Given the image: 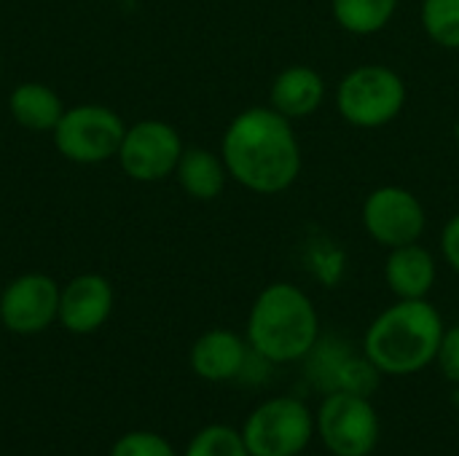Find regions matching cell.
I'll return each instance as SVG.
<instances>
[{
  "mask_svg": "<svg viewBox=\"0 0 459 456\" xmlns=\"http://www.w3.org/2000/svg\"><path fill=\"white\" fill-rule=\"evenodd\" d=\"M221 156L229 177L258 196L285 194L304 167L293 121L272 105H253L237 113L221 137Z\"/></svg>",
  "mask_w": 459,
  "mask_h": 456,
  "instance_id": "6da1fadb",
  "label": "cell"
},
{
  "mask_svg": "<svg viewBox=\"0 0 459 456\" xmlns=\"http://www.w3.org/2000/svg\"><path fill=\"white\" fill-rule=\"evenodd\" d=\"M444 331V317L428 298H395L366 328L360 352L382 376H414L436 363Z\"/></svg>",
  "mask_w": 459,
  "mask_h": 456,
  "instance_id": "7a4b0ae2",
  "label": "cell"
},
{
  "mask_svg": "<svg viewBox=\"0 0 459 456\" xmlns=\"http://www.w3.org/2000/svg\"><path fill=\"white\" fill-rule=\"evenodd\" d=\"M320 336V314L304 288L293 282H272L255 296L245 339L253 355L269 366L304 363Z\"/></svg>",
  "mask_w": 459,
  "mask_h": 456,
  "instance_id": "3957f363",
  "label": "cell"
},
{
  "mask_svg": "<svg viewBox=\"0 0 459 456\" xmlns=\"http://www.w3.org/2000/svg\"><path fill=\"white\" fill-rule=\"evenodd\" d=\"M409 99L403 75L382 62H366L344 73L336 83V113L355 129H382L393 124Z\"/></svg>",
  "mask_w": 459,
  "mask_h": 456,
  "instance_id": "277c9868",
  "label": "cell"
},
{
  "mask_svg": "<svg viewBox=\"0 0 459 456\" xmlns=\"http://www.w3.org/2000/svg\"><path fill=\"white\" fill-rule=\"evenodd\" d=\"M250 456H299L315 438V411L290 395H277L255 406L239 427Z\"/></svg>",
  "mask_w": 459,
  "mask_h": 456,
  "instance_id": "5b68a950",
  "label": "cell"
},
{
  "mask_svg": "<svg viewBox=\"0 0 459 456\" xmlns=\"http://www.w3.org/2000/svg\"><path fill=\"white\" fill-rule=\"evenodd\" d=\"M382 422L371 398L352 392L323 395L315 411V438L331 456H371L379 446Z\"/></svg>",
  "mask_w": 459,
  "mask_h": 456,
  "instance_id": "8992f818",
  "label": "cell"
},
{
  "mask_svg": "<svg viewBox=\"0 0 459 456\" xmlns=\"http://www.w3.org/2000/svg\"><path fill=\"white\" fill-rule=\"evenodd\" d=\"M124 132L126 124L113 108L86 102L65 108L51 132V140L59 156L73 164H102L116 159Z\"/></svg>",
  "mask_w": 459,
  "mask_h": 456,
  "instance_id": "52a82bcc",
  "label": "cell"
},
{
  "mask_svg": "<svg viewBox=\"0 0 459 456\" xmlns=\"http://www.w3.org/2000/svg\"><path fill=\"white\" fill-rule=\"evenodd\" d=\"M360 223L371 242L395 250L425 237L428 210L414 191L403 185H379L363 199Z\"/></svg>",
  "mask_w": 459,
  "mask_h": 456,
  "instance_id": "ba28073f",
  "label": "cell"
},
{
  "mask_svg": "<svg viewBox=\"0 0 459 456\" xmlns=\"http://www.w3.org/2000/svg\"><path fill=\"white\" fill-rule=\"evenodd\" d=\"M186 145L180 132L159 118H143L126 126L116 153L126 177L137 183H161L175 175Z\"/></svg>",
  "mask_w": 459,
  "mask_h": 456,
  "instance_id": "9c48e42d",
  "label": "cell"
},
{
  "mask_svg": "<svg viewBox=\"0 0 459 456\" xmlns=\"http://www.w3.org/2000/svg\"><path fill=\"white\" fill-rule=\"evenodd\" d=\"M59 293L54 277L30 271L11 280L0 293V323L16 336H35L59 317Z\"/></svg>",
  "mask_w": 459,
  "mask_h": 456,
  "instance_id": "30bf717a",
  "label": "cell"
},
{
  "mask_svg": "<svg viewBox=\"0 0 459 456\" xmlns=\"http://www.w3.org/2000/svg\"><path fill=\"white\" fill-rule=\"evenodd\" d=\"M113 312V288L102 274H78L59 293V323L75 336L100 331Z\"/></svg>",
  "mask_w": 459,
  "mask_h": 456,
  "instance_id": "8fae6325",
  "label": "cell"
},
{
  "mask_svg": "<svg viewBox=\"0 0 459 456\" xmlns=\"http://www.w3.org/2000/svg\"><path fill=\"white\" fill-rule=\"evenodd\" d=\"M253 360V349L245 336L229 328H212L202 333L188 355L191 371L212 384L239 379Z\"/></svg>",
  "mask_w": 459,
  "mask_h": 456,
  "instance_id": "7c38bea8",
  "label": "cell"
},
{
  "mask_svg": "<svg viewBox=\"0 0 459 456\" xmlns=\"http://www.w3.org/2000/svg\"><path fill=\"white\" fill-rule=\"evenodd\" d=\"M436 282H438V261L422 242L387 250L385 285L398 301L428 298Z\"/></svg>",
  "mask_w": 459,
  "mask_h": 456,
  "instance_id": "4fadbf2b",
  "label": "cell"
},
{
  "mask_svg": "<svg viewBox=\"0 0 459 456\" xmlns=\"http://www.w3.org/2000/svg\"><path fill=\"white\" fill-rule=\"evenodd\" d=\"M325 97H328L325 78L309 65L282 67L269 86V105L290 121L315 116L323 108Z\"/></svg>",
  "mask_w": 459,
  "mask_h": 456,
  "instance_id": "5bb4252c",
  "label": "cell"
},
{
  "mask_svg": "<svg viewBox=\"0 0 459 456\" xmlns=\"http://www.w3.org/2000/svg\"><path fill=\"white\" fill-rule=\"evenodd\" d=\"M175 180L186 196H191L196 202H212L223 194V188L231 177H229V169H226L221 153L202 148V145H191L183 151V156L178 161Z\"/></svg>",
  "mask_w": 459,
  "mask_h": 456,
  "instance_id": "9a60e30c",
  "label": "cell"
},
{
  "mask_svg": "<svg viewBox=\"0 0 459 456\" xmlns=\"http://www.w3.org/2000/svg\"><path fill=\"white\" fill-rule=\"evenodd\" d=\"M8 113L27 132H48L51 134L56 121L65 113V105H62V97L51 86H46L40 81H24L11 89Z\"/></svg>",
  "mask_w": 459,
  "mask_h": 456,
  "instance_id": "2e32d148",
  "label": "cell"
},
{
  "mask_svg": "<svg viewBox=\"0 0 459 456\" xmlns=\"http://www.w3.org/2000/svg\"><path fill=\"white\" fill-rule=\"evenodd\" d=\"M398 5L401 0H331V13L344 32L368 38L390 27Z\"/></svg>",
  "mask_w": 459,
  "mask_h": 456,
  "instance_id": "e0dca14e",
  "label": "cell"
},
{
  "mask_svg": "<svg viewBox=\"0 0 459 456\" xmlns=\"http://www.w3.org/2000/svg\"><path fill=\"white\" fill-rule=\"evenodd\" d=\"M420 22L436 46L459 51V0H422Z\"/></svg>",
  "mask_w": 459,
  "mask_h": 456,
  "instance_id": "ac0fdd59",
  "label": "cell"
},
{
  "mask_svg": "<svg viewBox=\"0 0 459 456\" xmlns=\"http://www.w3.org/2000/svg\"><path fill=\"white\" fill-rule=\"evenodd\" d=\"M183 456H250L239 430L229 425H207L199 430Z\"/></svg>",
  "mask_w": 459,
  "mask_h": 456,
  "instance_id": "d6986e66",
  "label": "cell"
},
{
  "mask_svg": "<svg viewBox=\"0 0 459 456\" xmlns=\"http://www.w3.org/2000/svg\"><path fill=\"white\" fill-rule=\"evenodd\" d=\"M379 371L371 366V360L360 352H350L344 357V363L339 366V374H336V382H333V390L331 392H352V395H363V398H371L379 387Z\"/></svg>",
  "mask_w": 459,
  "mask_h": 456,
  "instance_id": "ffe728a7",
  "label": "cell"
},
{
  "mask_svg": "<svg viewBox=\"0 0 459 456\" xmlns=\"http://www.w3.org/2000/svg\"><path fill=\"white\" fill-rule=\"evenodd\" d=\"M110 456H178L172 443L159 435V433H148V430H134V433H126L121 435L113 449Z\"/></svg>",
  "mask_w": 459,
  "mask_h": 456,
  "instance_id": "44dd1931",
  "label": "cell"
},
{
  "mask_svg": "<svg viewBox=\"0 0 459 456\" xmlns=\"http://www.w3.org/2000/svg\"><path fill=\"white\" fill-rule=\"evenodd\" d=\"M436 366L444 374V379H449L452 384H459V325H452L444 331L438 355H436Z\"/></svg>",
  "mask_w": 459,
  "mask_h": 456,
  "instance_id": "7402d4cb",
  "label": "cell"
},
{
  "mask_svg": "<svg viewBox=\"0 0 459 456\" xmlns=\"http://www.w3.org/2000/svg\"><path fill=\"white\" fill-rule=\"evenodd\" d=\"M438 245H441V258H444V263L459 277V212H455V215L444 223Z\"/></svg>",
  "mask_w": 459,
  "mask_h": 456,
  "instance_id": "603a6c76",
  "label": "cell"
},
{
  "mask_svg": "<svg viewBox=\"0 0 459 456\" xmlns=\"http://www.w3.org/2000/svg\"><path fill=\"white\" fill-rule=\"evenodd\" d=\"M452 134H455V142L459 145V118L455 121V126H452Z\"/></svg>",
  "mask_w": 459,
  "mask_h": 456,
  "instance_id": "cb8c5ba5",
  "label": "cell"
},
{
  "mask_svg": "<svg viewBox=\"0 0 459 456\" xmlns=\"http://www.w3.org/2000/svg\"><path fill=\"white\" fill-rule=\"evenodd\" d=\"M455 406H457V414H459V384H457V392H455Z\"/></svg>",
  "mask_w": 459,
  "mask_h": 456,
  "instance_id": "d4e9b609",
  "label": "cell"
}]
</instances>
